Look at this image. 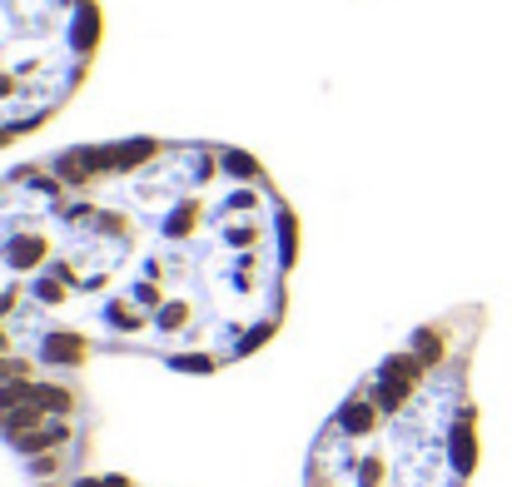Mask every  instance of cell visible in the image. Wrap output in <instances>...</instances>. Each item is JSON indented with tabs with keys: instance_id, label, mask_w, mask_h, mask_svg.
<instances>
[{
	"instance_id": "6da1fadb",
	"label": "cell",
	"mask_w": 512,
	"mask_h": 487,
	"mask_svg": "<svg viewBox=\"0 0 512 487\" xmlns=\"http://www.w3.org/2000/svg\"><path fill=\"white\" fill-rule=\"evenodd\" d=\"M299 219L269 169L209 140H110L0 174V358L85 388L95 358L219 373L289 314Z\"/></svg>"
},
{
	"instance_id": "7a4b0ae2",
	"label": "cell",
	"mask_w": 512,
	"mask_h": 487,
	"mask_svg": "<svg viewBox=\"0 0 512 487\" xmlns=\"http://www.w3.org/2000/svg\"><path fill=\"white\" fill-rule=\"evenodd\" d=\"M488 309L463 304L378 358L319 428L304 487H473V353Z\"/></svg>"
},
{
	"instance_id": "3957f363",
	"label": "cell",
	"mask_w": 512,
	"mask_h": 487,
	"mask_svg": "<svg viewBox=\"0 0 512 487\" xmlns=\"http://www.w3.org/2000/svg\"><path fill=\"white\" fill-rule=\"evenodd\" d=\"M100 50V0H0V150L50 125Z\"/></svg>"
},
{
	"instance_id": "277c9868",
	"label": "cell",
	"mask_w": 512,
	"mask_h": 487,
	"mask_svg": "<svg viewBox=\"0 0 512 487\" xmlns=\"http://www.w3.org/2000/svg\"><path fill=\"white\" fill-rule=\"evenodd\" d=\"M40 487H140L130 483V478H120V473H80V478H65V483H40Z\"/></svg>"
}]
</instances>
